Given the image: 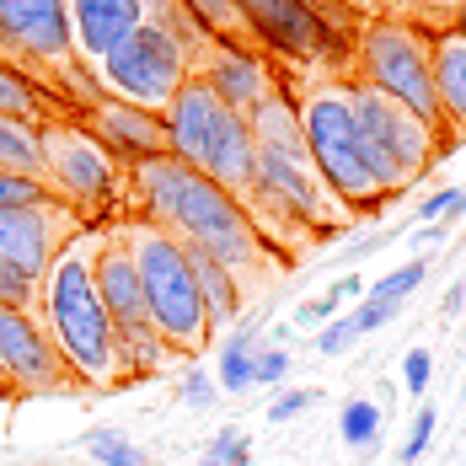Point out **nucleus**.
Listing matches in <instances>:
<instances>
[{"instance_id":"1","label":"nucleus","mask_w":466,"mask_h":466,"mask_svg":"<svg viewBox=\"0 0 466 466\" xmlns=\"http://www.w3.org/2000/svg\"><path fill=\"white\" fill-rule=\"evenodd\" d=\"M129 193L140 198L145 220H156L161 231H172L177 241H187V247L215 252L236 279H241V289L263 279L268 247H263L258 226L247 220V209L236 204L226 187L209 183L204 172H193L187 161L156 156V161L135 167V172H129Z\"/></svg>"},{"instance_id":"2","label":"nucleus","mask_w":466,"mask_h":466,"mask_svg":"<svg viewBox=\"0 0 466 466\" xmlns=\"http://www.w3.org/2000/svg\"><path fill=\"white\" fill-rule=\"evenodd\" d=\"M92 252H96V231L70 236V247L59 252V263L44 279L38 322L48 327V338L59 343L65 365L81 375L86 391H113V386H135V380L124 370V349H118L113 317H107V306L96 295Z\"/></svg>"},{"instance_id":"3","label":"nucleus","mask_w":466,"mask_h":466,"mask_svg":"<svg viewBox=\"0 0 466 466\" xmlns=\"http://www.w3.org/2000/svg\"><path fill=\"white\" fill-rule=\"evenodd\" d=\"M204 44V27L177 0H156L140 27L96 59V81L107 96H124L145 113H167V102L193 76V48Z\"/></svg>"},{"instance_id":"4","label":"nucleus","mask_w":466,"mask_h":466,"mask_svg":"<svg viewBox=\"0 0 466 466\" xmlns=\"http://www.w3.org/2000/svg\"><path fill=\"white\" fill-rule=\"evenodd\" d=\"M343 76V70H338ZM338 76H306L295 86V113H300V135H306V150L322 172V183L343 198V209L354 215H375L391 204V193L380 187L370 167V150H365V135L354 124V107L343 96V81Z\"/></svg>"},{"instance_id":"5","label":"nucleus","mask_w":466,"mask_h":466,"mask_svg":"<svg viewBox=\"0 0 466 466\" xmlns=\"http://www.w3.org/2000/svg\"><path fill=\"white\" fill-rule=\"evenodd\" d=\"M161 124H167V145H172V156L187 161L193 172H204L209 183H220L236 204L258 187V145H252V124H247V113L226 107L204 81L187 76L183 92L167 102Z\"/></svg>"},{"instance_id":"6","label":"nucleus","mask_w":466,"mask_h":466,"mask_svg":"<svg viewBox=\"0 0 466 466\" xmlns=\"http://www.w3.org/2000/svg\"><path fill=\"white\" fill-rule=\"evenodd\" d=\"M252 145H258V183L268 187L274 198H284L311 236H332L343 226V198L322 183L311 150H306V135H300V113H295V86L284 81L279 96H268L252 118Z\"/></svg>"},{"instance_id":"7","label":"nucleus","mask_w":466,"mask_h":466,"mask_svg":"<svg viewBox=\"0 0 466 466\" xmlns=\"http://www.w3.org/2000/svg\"><path fill=\"white\" fill-rule=\"evenodd\" d=\"M129 252H135V268H140L145 284V311H150V327L161 332V343L177 354V360H193L209 349V317H204V300H198V284H193V268L183 258V241L172 231H161L156 220H124L118 226Z\"/></svg>"},{"instance_id":"8","label":"nucleus","mask_w":466,"mask_h":466,"mask_svg":"<svg viewBox=\"0 0 466 466\" xmlns=\"http://www.w3.org/2000/svg\"><path fill=\"white\" fill-rule=\"evenodd\" d=\"M343 81V96H349V107H354V124H360V135H365V150H370V167L380 187L397 198V193H408V187L419 183L423 172L451 150V135H440L434 124H423L413 107H402L397 96L375 92L365 86L360 76H338Z\"/></svg>"},{"instance_id":"9","label":"nucleus","mask_w":466,"mask_h":466,"mask_svg":"<svg viewBox=\"0 0 466 466\" xmlns=\"http://www.w3.org/2000/svg\"><path fill=\"white\" fill-rule=\"evenodd\" d=\"M349 76H360L365 86L397 96L402 107H413L423 124H434L440 135L445 118H440V96H434V33H423L402 16H375L354 33V54H349Z\"/></svg>"},{"instance_id":"10","label":"nucleus","mask_w":466,"mask_h":466,"mask_svg":"<svg viewBox=\"0 0 466 466\" xmlns=\"http://www.w3.org/2000/svg\"><path fill=\"white\" fill-rule=\"evenodd\" d=\"M86 231V215H76L65 198L27 204V209H0V306L11 311H38L44 279L70 247V236Z\"/></svg>"},{"instance_id":"11","label":"nucleus","mask_w":466,"mask_h":466,"mask_svg":"<svg viewBox=\"0 0 466 466\" xmlns=\"http://www.w3.org/2000/svg\"><path fill=\"white\" fill-rule=\"evenodd\" d=\"M92 279H96V295H102L107 317H113V332H118V349H124V370H129V380L161 375L177 354H172V349L161 343V332L150 327L145 284H140V268H135V252H129L124 231L96 236Z\"/></svg>"},{"instance_id":"12","label":"nucleus","mask_w":466,"mask_h":466,"mask_svg":"<svg viewBox=\"0 0 466 466\" xmlns=\"http://www.w3.org/2000/svg\"><path fill=\"white\" fill-rule=\"evenodd\" d=\"M252 44L268 59H279L300 76H338L349 70L354 38H343L327 16H317L306 0H236Z\"/></svg>"},{"instance_id":"13","label":"nucleus","mask_w":466,"mask_h":466,"mask_svg":"<svg viewBox=\"0 0 466 466\" xmlns=\"http://www.w3.org/2000/svg\"><path fill=\"white\" fill-rule=\"evenodd\" d=\"M44 161H48V187L76 209V215H102L113 209L124 167L96 145L86 124H54L44 129Z\"/></svg>"},{"instance_id":"14","label":"nucleus","mask_w":466,"mask_h":466,"mask_svg":"<svg viewBox=\"0 0 466 466\" xmlns=\"http://www.w3.org/2000/svg\"><path fill=\"white\" fill-rule=\"evenodd\" d=\"M0 375L16 397H81V375L65 365L59 343L48 338L38 311L0 306Z\"/></svg>"},{"instance_id":"15","label":"nucleus","mask_w":466,"mask_h":466,"mask_svg":"<svg viewBox=\"0 0 466 466\" xmlns=\"http://www.w3.org/2000/svg\"><path fill=\"white\" fill-rule=\"evenodd\" d=\"M193 81H204L226 107L247 113V118H252L268 96L284 92V76L268 54L226 44V38H209V33H204V44L193 48Z\"/></svg>"},{"instance_id":"16","label":"nucleus","mask_w":466,"mask_h":466,"mask_svg":"<svg viewBox=\"0 0 466 466\" xmlns=\"http://www.w3.org/2000/svg\"><path fill=\"white\" fill-rule=\"evenodd\" d=\"M86 129L96 135V145L118 161V167H145V161H156V156H172V145H167V124H161V113H145L135 102H124V96H96L92 107H86V118H81Z\"/></svg>"},{"instance_id":"17","label":"nucleus","mask_w":466,"mask_h":466,"mask_svg":"<svg viewBox=\"0 0 466 466\" xmlns=\"http://www.w3.org/2000/svg\"><path fill=\"white\" fill-rule=\"evenodd\" d=\"M0 118H22V124L54 129V124H81L86 107L70 92H59L54 81H44L38 70H27L16 59H0Z\"/></svg>"},{"instance_id":"18","label":"nucleus","mask_w":466,"mask_h":466,"mask_svg":"<svg viewBox=\"0 0 466 466\" xmlns=\"http://www.w3.org/2000/svg\"><path fill=\"white\" fill-rule=\"evenodd\" d=\"M156 0H70V33H76V54L96 65L113 44H124Z\"/></svg>"},{"instance_id":"19","label":"nucleus","mask_w":466,"mask_h":466,"mask_svg":"<svg viewBox=\"0 0 466 466\" xmlns=\"http://www.w3.org/2000/svg\"><path fill=\"white\" fill-rule=\"evenodd\" d=\"M183 258H187V268H193V284H198V300H204L209 332L236 327L241 322V311H247V289H241V279H236L215 252H204V247H187L183 241Z\"/></svg>"},{"instance_id":"20","label":"nucleus","mask_w":466,"mask_h":466,"mask_svg":"<svg viewBox=\"0 0 466 466\" xmlns=\"http://www.w3.org/2000/svg\"><path fill=\"white\" fill-rule=\"evenodd\" d=\"M434 96L451 140H466V38L461 33H434Z\"/></svg>"},{"instance_id":"21","label":"nucleus","mask_w":466,"mask_h":466,"mask_svg":"<svg viewBox=\"0 0 466 466\" xmlns=\"http://www.w3.org/2000/svg\"><path fill=\"white\" fill-rule=\"evenodd\" d=\"M263 322L258 317H247V322H236V332L220 343V354H215V380H220V391H252V360H258V349H263Z\"/></svg>"},{"instance_id":"22","label":"nucleus","mask_w":466,"mask_h":466,"mask_svg":"<svg viewBox=\"0 0 466 466\" xmlns=\"http://www.w3.org/2000/svg\"><path fill=\"white\" fill-rule=\"evenodd\" d=\"M0 172H22V177H44V183H48L44 129H38V124L0 118Z\"/></svg>"},{"instance_id":"23","label":"nucleus","mask_w":466,"mask_h":466,"mask_svg":"<svg viewBox=\"0 0 466 466\" xmlns=\"http://www.w3.org/2000/svg\"><path fill=\"white\" fill-rule=\"evenodd\" d=\"M187 16L209 33V38H226V44H241V48H258L252 44V33H247V22H241V11H236V0H177ZM263 54V48H258Z\"/></svg>"},{"instance_id":"24","label":"nucleus","mask_w":466,"mask_h":466,"mask_svg":"<svg viewBox=\"0 0 466 466\" xmlns=\"http://www.w3.org/2000/svg\"><path fill=\"white\" fill-rule=\"evenodd\" d=\"M81 445H86V456L96 466H150V456H145L129 434H118V429H86Z\"/></svg>"},{"instance_id":"25","label":"nucleus","mask_w":466,"mask_h":466,"mask_svg":"<svg viewBox=\"0 0 466 466\" xmlns=\"http://www.w3.org/2000/svg\"><path fill=\"white\" fill-rule=\"evenodd\" d=\"M380 423H386L380 402H370V397H354V402H343V419H338V429H343V445H354V451H370L375 440H380Z\"/></svg>"},{"instance_id":"26","label":"nucleus","mask_w":466,"mask_h":466,"mask_svg":"<svg viewBox=\"0 0 466 466\" xmlns=\"http://www.w3.org/2000/svg\"><path fill=\"white\" fill-rule=\"evenodd\" d=\"M456 5H461V0H386L391 16L413 22V27H423V33H445L451 16H456Z\"/></svg>"},{"instance_id":"27","label":"nucleus","mask_w":466,"mask_h":466,"mask_svg":"<svg viewBox=\"0 0 466 466\" xmlns=\"http://www.w3.org/2000/svg\"><path fill=\"white\" fill-rule=\"evenodd\" d=\"M59 198L44 177H22V172H0V209H27V204H48Z\"/></svg>"},{"instance_id":"28","label":"nucleus","mask_w":466,"mask_h":466,"mask_svg":"<svg viewBox=\"0 0 466 466\" xmlns=\"http://www.w3.org/2000/svg\"><path fill=\"white\" fill-rule=\"evenodd\" d=\"M413 215H419V226H451V220H461L466 215V187H440V193H429Z\"/></svg>"},{"instance_id":"29","label":"nucleus","mask_w":466,"mask_h":466,"mask_svg":"<svg viewBox=\"0 0 466 466\" xmlns=\"http://www.w3.org/2000/svg\"><path fill=\"white\" fill-rule=\"evenodd\" d=\"M215 466H252V445H247V434L241 429H215V440H209V451H204Z\"/></svg>"},{"instance_id":"30","label":"nucleus","mask_w":466,"mask_h":466,"mask_svg":"<svg viewBox=\"0 0 466 466\" xmlns=\"http://www.w3.org/2000/svg\"><path fill=\"white\" fill-rule=\"evenodd\" d=\"M423 274H429V258H413V263H402V268H391L386 279L375 284L370 295H386V300H408L413 289L423 284Z\"/></svg>"},{"instance_id":"31","label":"nucleus","mask_w":466,"mask_h":466,"mask_svg":"<svg viewBox=\"0 0 466 466\" xmlns=\"http://www.w3.org/2000/svg\"><path fill=\"white\" fill-rule=\"evenodd\" d=\"M284 375H289V349L263 338V349L252 360V386H284Z\"/></svg>"},{"instance_id":"32","label":"nucleus","mask_w":466,"mask_h":466,"mask_svg":"<svg viewBox=\"0 0 466 466\" xmlns=\"http://www.w3.org/2000/svg\"><path fill=\"white\" fill-rule=\"evenodd\" d=\"M397 311H402V300H386V295H365V300H360V306H354L349 317H354L360 338H365V332H375V327H386L391 317H397Z\"/></svg>"},{"instance_id":"33","label":"nucleus","mask_w":466,"mask_h":466,"mask_svg":"<svg viewBox=\"0 0 466 466\" xmlns=\"http://www.w3.org/2000/svg\"><path fill=\"white\" fill-rule=\"evenodd\" d=\"M215 397H220V380L204 370H187L183 380H177V402L183 408H215Z\"/></svg>"},{"instance_id":"34","label":"nucleus","mask_w":466,"mask_h":466,"mask_svg":"<svg viewBox=\"0 0 466 466\" xmlns=\"http://www.w3.org/2000/svg\"><path fill=\"white\" fill-rule=\"evenodd\" d=\"M322 402V391L317 386H295V391H279L274 397V408H268V423H289V419H300L306 408H317Z\"/></svg>"},{"instance_id":"35","label":"nucleus","mask_w":466,"mask_h":466,"mask_svg":"<svg viewBox=\"0 0 466 466\" xmlns=\"http://www.w3.org/2000/svg\"><path fill=\"white\" fill-rule=\"evenodd\" d=\"M354 343H360V327H354V317H332V322L322 327V338H317V354L338 360V354H349Z\"/></svg>"},{"instance_id":"36","label":"nucleus","mask_w":466,"mask_h":466,"mask_svg":"<svg viewBox=\"0 0 466 466\" xmlns=\"http://www.w3.org/2000/svg\"><path fill=\"white\" fill-rule=\"evenodd\" d=\"M434 423H440L434 402H423L419 413H413V429H408V440H402V461H419L423 451H429V440H434Z\"/></svg>"},{"instance_id":"37","label":"nucleus","mask_w":466,"mask_h":466,"mask_svg":"<svg viewBox=\"0 0 466 466\" xmlns=\"http://www.w3.org/2000/svg\"><path fill=\"white\" fill-rule=\"evenodd\" d=\"M429 375H434V354H429V349H408V360H402V386H408L413 397H423V391H429Z\"/></svg>"},{"instance_id":"38","label":"nucleus","mask_w":466,"mask_h":466,"mask_svg":"<svg viewBox=\"0 0 466 466\" xmlns=\"http://www.w3.org/2000/svg\"><path fill=\"white\" fill-rule=\"evenodd\" d=\"M338 311H343V300H338V295L327 289V295H317V300H306V306L295 311V327H317V322H332Z\"/></svg>"},{"instance_id":"39","label":"nucleus","mask_w":466,"mask_h":466,"mask_svg":"<svg viewBox=\"0 0 466 466\" xmlns=\"http://www.w3.org/2000/svg\"><path fill=\"white\" fill-rule=\"evenodd\" d=\"M306 5H311L317 16H327V22H332V27H338L343 38H354V33H360V22H354V11H349L343 0H306Z\"/></svg>"},{"instance_id":"40","label":"nucleus","mask_w":466,"mask_h":466,"mask_svg":"<svg viewBox=\"0 0 466 466\" xmlns=\"http://www.w3.org/2000/svg\"><path fill=\"white\" fill-rule=\"evenodd\" d=\"M349 11H354V22L365 27V22H375V16H386V0H343Z\"/></svg>"},{"instance_id":"41","label":"nucleus","mask_w":466,"mask_h":466,"mask_svg":"<svg viewBox=\"0 0 466 466\" xmlns=\"http://www.w3.org/2000/svg\"><path fill=\"white\" fill-rule=\"evenodd\" d=\"M461 306H466V284H451L445 300H440V311H445V317H461Z\"/></svg>"},{"instance_id":"42","label":"nucleus","mask_w":466,"mask_h":466,"mask_svg":"<svg viewBox=\"0 0 466 466\" xmlns=\"http://www.w3.org/2000/svg\"><path fill=\"white\" fill-rule=\"evenodd\" d=\"M360 289H365V284L354 279V274H343V279L332 284V295H338V300H349V295H360Z\"/></svg>"},{"instance_id":"43","label":"nucleus","mask_w":466,"mask_h":466,"mask_svg":"<svg viewBox=\"0 0 466 466\" xmlns=\"http://www.w3.org/2000/svg\"><path fill=\"white\" fill-rule=\"evenodd\" d=\"M289 338H295V327H289V322L268 327V343H279V349H289Z\"/></svg>"},{"instance_id":"44","label":"nucleus","mask_w":466,"mask_h":466,"mask_svg":"<svg viewBox=\"0 0 466 466\" xmlns=\"http://www.w3.org/2000/svg\"><path fill=\"white\" fill-rule=\"evenodd\" d=\"M451 33H461V38H466V0L456 5V16H451Z\"/></svg>"},{"instance_id":"45","label":"nucleus","mask_w":466,"mask_h":466,"mask_svg":"<svg viewBox=\"0 0 466 466\" xmlns=\"http://www.w3.org/2000/svg\"><path fill=\"white\" fill-rule=\"evenodd\" d=\"M0 59H11V48H5V38H0Z\"/></svg>"},{"instance_id":"46","label":"nucleus","mask_w":466,"mask_h":466,"mask_svg":"<svg viewBox=\"0 0 466 466\" xmlns=\"http://www.w3.org/2000/svg\"><path fill=\"white\" fill-rule=\"evenodd\" d=\"M198 466H215V461H209V456H204V461H198Z\"/></svg>"}]
</instances>
